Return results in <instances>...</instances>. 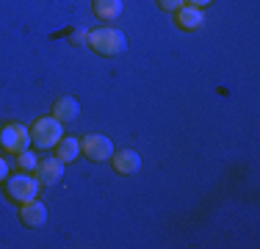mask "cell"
I'll use <instances>...</instances> for the list:
<instances>
[{
	"instance_id": "6da1fadb",
	"label": "cell",
	"mask_w": 260,
	"mask_h": 249,
	"mask_svg": "<svg viewBox=\"0 0 260 249\" xmlns=\"http://www.w3.org/2000/svg\"><path fill=\"white\" fill-rule=\"evenodd\" d=\"M89 47L94 50V53H100V55H119L122 50L127 47V39H125V34H122L119 28L105 25V28H97V30L89 34Z\"/></svg>"
},
{
	"instance_id": "7a4b0ae2",
	"label": "cell",
	"mask_w": 260,
	"mask_h": 249,
	"mask_svg": "<svg viewBox=\"0 0 260 249\" xmlns=\"http://www.w3.org/2000/svg\"><path fill=\"white\" fill-rule=\"evenodd\" d=\"M61 136H64V128H61V122L55 116H39L34 122V128H30V141L42 149L55 147L61 141Z\"/></svg>"
},
{
	"instance_id": "3957f363",
	"label": "cell",
	"mask_w": 260,
	"mask_h": 249,
	"mask_svg": "<svg viewBox=\"0 0 260 249\" xmlns=\"http://www.w3.org/2000/svg\"><path fill=\"white\" fill-rule=\"evenodd\" d=\"M6 194H9V199H14V202H28V199H36V194H39V180L34 177L30 172H22L14 174V177H6Z\"/></svg>"
},
{
	"instance_id": "277c9868",
	"label": "cell",
	"mask_w": 260,
	"mask_h": 249,
	"mask_svg": "<svg viewBox=\"0 0 260 249\" xmlns=\"http://www.w3.org/2000/svg\"><path fill=\"white\" fill-rule=\"evenodd\" d=\"M30 144V130L20 122H6L0 124V149L3 152H22Z\"/></svg>"
},
{
	"instance_id": "5b68a950",
	"label": "cell",
	"mask_w": 260,
	"mask_h": 249,
	"mask_svg": "<svg viewBox=\"0 0 260 249\" xmlns=\"http://www.w3.org/2000/svg\"><path fill=\"white\" fill-rule=\"evenodd\" d=\"M80 152H83L86 158H91V161H105V158L114 155V144H111V139L103 136V133H89L83 141H80Z\"/></svg>"
},
{
	"instance_id": "8992f818",
	"label": "cell",
	"mask_w": 260,
	"mask_h": 249,
	"mask_svg": "<svg viewBox=\"0 0 260 249\" xmlns=\"http://www.w3.org/2000/svg\"><path fill=\"white\" fill-rule=\"evenodd\" d=\"M34 177L39 180V185H55L61 177H64V164L58 158H45L36 164Z\"/></svg>"
},
{
	"instance_id": "52a82bcc",
	"label": "cell",
	"mask_w": 260,
	"mask_h": 249,
	"mask_svg": "<svg viewBox=\"0 0 260 249\" xmlns=\"http://www.w3.org/2000/svg\"><path fill=\"white\" fill-rule=\"evenodd\" d=\"M20 219L25 227H42V224L47 222V208L45 202H39V199H28V202L20 205Z\"/></svg>"
},
{
	"instance_id": "ba28073f",
	"label": "cell",
	"mask_w": 260,
	"mask_h": 249,
	"mask_svg": "<svg viewBox=\"0 0 260 249\" xmlns=\"http://www.w3.org/2000/svg\"><path fill=\"white\" fill-rule=\"evenodd\" d=\"M175 14H177V25H180L183 30H200L202 22H205V14H202V9H200V6H191V3L180 6Z\"/></svg>"
},
{
	"instance_id": "9c48e42d",
	"label": "cell",
	"mask_w": 260,
	"mask_h": 249,
	"mask_svg": "<svg viewBox=\"0 0 260 249\" xmlns=\"http://www.w3.org/2000/svg\"><path fill=\"white\" fill-rule=\"evenodd\" d=\"M114 161V169L119 174H136L141 169V155L133 152V149H122V152H114L111 155Z\"/></svg>"
},
{
	"instance_id": "30bf717a",
	"label": "cell",
	"mask_w": 260,
	"mask_h": 249,
	"mask_svg": "<svg viewBox=\"0 0 260 249\" xmlns=\"http://www.w3.org/2000/svg\"><path fill=\"white\" fill-rule=\"evenodd\" d=\"M78 114H80V103L75 97H58L55 100V105H53V116L58 119L61 124L64 122H72V119H78Z\"/></svg>"
},
{
	"instance_id": "8fae6325",
	"label": "cell",
	"mask_w": 260,
	"mask_h": 249,
	"mask_svg": "<svg viewBox=\"0 0 260 249\" xmlns=\"http://www.w3.org/2000/svg\"><path fill=\"white\" fill-rule=\"evenodd\" d=\"M80 155V141L78 139H72V136H61V141L55 144V158L61 161V164H72Z\"/></svg>"
},
{
	"instance_id": "7c38bea8",
	"label": "cell",
	"mask_w": 260,
	"mask_h": 249,
	"mask_svg": "<svg viewBox=\"0 0 260 249\" xmlns=\"http://www.w3.org/2000/svg\"><path fill=\"white\" fill-rule=\"evenodd\" d=\"M122 0H94V14L100 17V20H116V17L122 14Z\"/></svg>"
},
{
	"instance_id": "4fadbf2b",
	"label": "cell",
	"mask_w": 260,
	"mask_h": 249,
	"mask_svg": "<svg viewBox=\"0 0 260 249\" xmlns=\"http://www.w3.org/2000/svg\"><path fill=\"white\" fill-rule=\"evenodd\" d=\"M17 164H20L22 172H34L36 164H39V158H36L30 149H22V152H17Z\"/></svg>"
},
{
	"instance_id": "5bb4252c",
	"label": "cell",
	"mask_w": 260,
	"mask_h": 249,
	"mask_svg": "<svg viewBox=\"0 0 260 249\" xmlns=\"http://www.w3.org/2000/svg\"><path fill=\"white\" fill-rule=\"evenodd\" d=\"M70 42L72 45H89V30H83V28H78V30H72V36H70Z\"/></svg>"
},
{
	"instance_id": "9a60e30c",
	"label": "cell",
	"mask_w": 260,
	"mask_h": 249,
	"mask_svg": "<svg viewBox=\"0 0 260 249\" xmlns=\"http://www.w3.org/2000/svg\"><path fill=\"white\" fill-rule=\"evenodd\" d=\"M158 6L164 11H177L180 6H185V0H158Z\"/></svg>"
},
{
	"instance_id": "2e32d148",
	"label": "cell",
	"mask_w": 260,
	"mask_h": 249,
	"mask_svg": "<svg viewBox=\"0 0 260 249\" xmlns=\"http://www.w3.org/2000/svg\"><path fill=\"white\" fill-rule=\"evenodd\" d=\"M6 177H9V164H6V158L0 155V183H6Z\"/></svg>"
},
{
	"instance_id": "e0dca14e",
	"label": "cell",
	"mask_w": 260,
	"mask_h": 249,
	"mask_svg": "<svg viewBox=\"0 0 260 249\" xmlns=\"http://www.w3.org/2000/svg\"><path fill=\"white\" fill-rule=\"evenodd\" d=\"M185 3H191V6H200V9H202V6L213 3V0H185Z\"/></svg>"
}]
</instances>
